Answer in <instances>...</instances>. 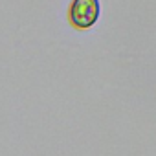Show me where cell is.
<instances>
[{"instance_id":"6da1fadb","label":"cell","mask_w":156,"mask_h":156,"mask_svg":"<svg viewBox=\"0 0 156 156\" xmlns=\"http://www.w3.org/2000/svg\"><path fill=\"white\" fill-rule=\"evenodd\" d=\"M99 0H72L68 20L77 30H88L99 19Z\"/></svg>"}]
</instances>
